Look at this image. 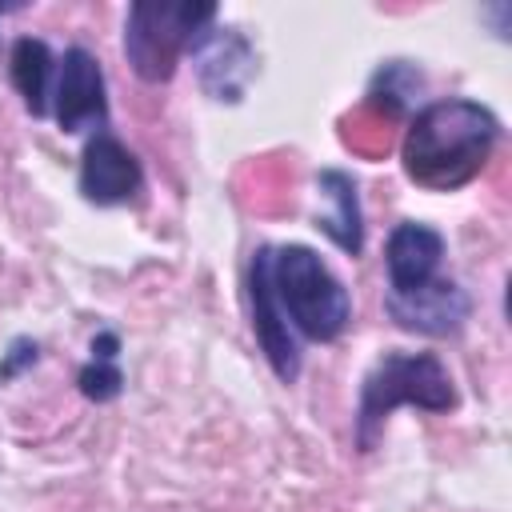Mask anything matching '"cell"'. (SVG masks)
<instances>
[{
  "mask_svg": "<svg viewBox=\"0 0 512 512\" xmlns=\"http://www.w3.org/2000/svg\"><path fill=\"white\" fill-rule=\"evenodd\" d=\"M500 136L496 116L464 96L424 104L404 132V172L420 188L456 192L480 176Z\"/></svg>",
  "mask_w": 512,
  "mask_h": 512,
  "instance_id": "1",
  "label": "cell"
},
{
  "mask_svg": "<svg viewBox=\"0 0 512 512\" xmlns=\"http://www.w3.org/2000/svg\"><path fill=\"white\" fill-rule=\"evenodd\" d=\"M396 404H416L424 412H452L456 384L436 352H388L372 364L360 384L356 408V444L360 452L376 448V436Z\"/></svg>",
  "mask_w": 512,
  "mask_h": 512,
  "instance_id": "2",
  "label": "cell"
},
{
  "mask_svg": "<svg viewBox=\"0 0 512 512\" xmlns=\"http://www.w3.org/2000/svg\"><path fill=\"white\" fill-rule=\"evenodd\" d=\"M272 292L292 328L304 340H336L352 320V296L332 276V268L308 244H280L272 248Z\"/></svg>",
  "mask_w": 512,
  "mask_h": 512,
  "instance_id": "3",
  "label": "cell"
},
{
  "mask_svg": "<svg viewBox=\"0 0 512 512\" xmlns=\"http://www.w3.org/2000/svg\"><path fill=\"white\" fill-rule=\"evenodd\" d=\"M216 20V4L188 0H136L124 20V56L132 72L148 84H160L176 72V60Z\"/></svg>",
  "mask_w": 512,
  "mask_h": 512,
  "instance_id": "4",
  "label": "cell"
},
{
  "mask_svg": "<svg viewBox=\"0 0 512 512\" xmlns=\"http://www.w3.org/2000/svg\"><path fill=\"white\" fill-rule=\"evenodd\" d=\"M56 64H60V72H56L52 112H56L60 132H68V136L108 132V96H104L100 60L84 44H72V48H64V56Z\"/></svg>",
  "mask_w": 512,
  "mask_h": 512,
  "instance_id": "5",
  "label": "cell"
},
{
  "mask_svg": "<svg viewBox=\"0 0 512 512\" xmlns=\"http://www.w3.org/2000/svg\"><path fill=\"white\" fill-rule=\"evenodd\" d=\"M272 244H260L252 252V264H248V300H252V332L260 340V352L268 356L272 372L292 384L300 376V344L276 304V292H272Z\"/></svg>",
  "mask_w": 512,
  "mask_h": 512,
  "instance_id": "6",
  "label": "cell"
},
{
  "mask_svg": "<svg viewBox=\"0 0 512 512\" xmlns=\"http://www.w3.org/2000/svg\"><path fill=\"white\" fill-rule=\"evenodd\" d=\"M140 188H144V168L128 152V144H120L112 132H96L84 144V156H80V192H84V200L100 204V208H112V204L136 200Z\"/></svg>",
  "mask_w": 512,
  "mask_h": 512,
  "instance_id": "7",
  "label": "cell"
},
{
  "mask_svg": "<svg viewBox=\"0 0 512 512\" xmlns=\"http://www.w3.org/2000/svg\"><path fill=\"white\" fill-rule=\"evenodd\" d=\"M444 260V236L420 220H404L392 228L384 244V268H388V296H412L428 288L440 276Z\"/></svg>",
  "mask_w": 512,
  "mask_h": 512,
  "instance_id": "8",
  "label": "cell"
},
{
  "mask_svg": "<svg viewBox=\"0 0 512 512\" xmlns=\"http://www.w3.org/2000/svg\"><path fill=\"white\" fill-rule=\"evenodd\" d=\"M384 308L400 328L420 332V336H456L472 312L468 292L444 276H436L428 288H420L412 296H388L384 292Z\"/></svg>",
  "mask_w": 512,
  "mask_h": 512,
  "instance_id": "9",
  "label": "cell"
},
{
  "mask_svg": "<svg viewBox=\"0 0 512 512\" xmlns=\"http://www.w3.org/2000/svg\"><path fill=\"white\" fill-rule=\"evenodd\" d=\"M192 56H196V68H200V84L216 100H240V92H244L256 60H252L248 40L236 28H224V32H212L208 28L192 44Z\"/></svg>",
  "mask_w": 512,
  "mask_h": 512,
  "instance_id": "10",
  "label": "cell"
},
{
  "mask_svg": "<svg viewBox=\"0 0 512 512\" xmlns=\"http://www.w3.org/2000/svg\"><path fill=\"white\" fill-rule=\"evenodd\" d=\"M316 188L320 196L332 204V212H320L316 216V228L348 256H360L364 248V216H360V196H356V180L340 168H324L316 176Z\"/></svg>",
  "mask_w": 512,
  "mask_h": 512,
  "instance_id": "11",
  "label": "cell"
},
{
  "mask_svg": "<svg viewBox=\"0 0 512 512\" xmlns=\"http://www.w3.org/2000/svg\"><path fill=\"white\" fill-rule=\"evenodd\" d=\"M52 68H56V56H52V48H48L40 36H20V40L12 44L8 72H12V84H16V92L24 96V108H28L32 116H48Z\"/></svg>",
  "mask_w": 512,
  "mask_h": 512,
  "instance_id": "12",
  "label": "cell"
},
{
  "mask_svg": "<svg viewBox=\"0 0 512 512\" xmlns=\"http://www.w3.org/2000/svg\"><path fill=\"white\" fill-rule=\"evenodd\" d=\"M88 364L80 368L76 384L88 400L104 404V400H116L120 388H124V372H120V336L116 332H100L92 336V348H88Z\"/></svg>",
  "mask_w": 512,
  "mask_h": 512,
  "instance_id": "13",
  "label": "cell"
},
{
  "mask_svg": "<svg viewBox=\"0 0 512 512\" xmlns=\"http://www.w3.org/2000/svg\"><path fill=\"white\" fill-rule=\"evenodd\" d=\"M24 364H36V344H32V340H16V344H12V352H8L4 364H0V380H12Z\"/></svg>",
  "mask_w": 512,
  "mask_h": 512,
  "instance_id": "14",
  "label": "cell"
}]
</instances>
